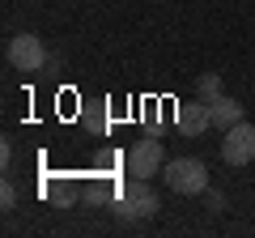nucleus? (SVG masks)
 Returning <instances> with one entry per match:
<instances>
[{
	"label": "nucleus",
	"instance_id": "nucleus-4",
	"mask_svg": "<svg viewBox=\"0 0 255 238\" xmlns=\"http://www.w3.org/2000/svg\"><path fill=\"white\" fill-rule=\"evenodd\" d=\"M9 64L17 68V73H38V68L47 64V47L38 34H13L9 38Z\"/></svg>",
	"mask_w": 255,
	"mask_h": 238
},
{
	"label": "nucleus",
	"instance_id": "nucleus-3",
	"mask_svg": "<svg viewBox=\"0 0 255 238\" xmlns=\"http://www.w3.org/2000/svg\"><path fill=\"white\" fill-rule=\"evenodd\" d=\"M162 166H166L162 140L145 136V140H136V145L128 149V174L132 179H153V174H162Z\"/></svg>",
	"mask_w": 255,
	"mask_h": 238
},
{
	"label": "nucleus",
	"instance_id": "nucleus-5",
	"mask_svg": "<svg viewBox=\"0 0 255 238\" xmlns=\"http://www.w3.org/2000/svg\"><path fill=\"white\" fill-rule=\"evenodd\" d=\"M221 136H226V140H221V157H226V166H247L255 157V128L247 123V119L234 123L230 132H221Z\"/></svg>",
	"mask_w": 255,
	"mask_h": 238
},
{
	"label": "nucleus",
	"instance_id": "nucleus-6",
	"mask_svg": "<svg viewBox=\"0 0 255 238\" xmlns=\"http://www.w3.org/2000/svg\"><path fill=\"white\" fill-rule=\"evenodd\" d=\"M174 123H179V132H183V136H200L204 128H213L209 102H204V98H191V102H179V111H174Z\"/></svg>",
	"mask_w": 255,
	"mask_h": 238
},
{
	"label": "nucleus",
	"instance_id": "nucleus-8",
	"mask_svg": "<svg viewBox=\"0 0 255 238\" xmlns=\"http://www.w3.org/2000/svg\"><path fill=\"white\" fill-rule=\"evenodd\" d=\"M221 94V77L217 73H204L200 81H196V98H204V102H213Z\"/></svg>",
	"mask_w": 255,
	"mask_h": 238
},
{
	"label": "nucleus",
	"instance_id": "nucleus-9",
	"mask_svg": "<svg viewBox=\"0 0 255 238\" xmlns=\"http://www.w3.org/2000/svg\"><path fill=\"white\" fill-rule=\"evenodd\" d=\"M204 200H209V213H221V209H226V196L213 192V187H204Z\"/></svg>",
	"mask_w": 255,
	"mask_h": 238
},
{
	"label": "nucleus",
	"instance_id": "nucleus-1",
	"mask_svg": "<svg viewBox=\"0 0 255 238\" xmlns=\"http://www.w3.org/2000/svg\"><path fill=\"white\" fill-rule=\"evenodd\" d=\"M162 183L179 196H204L209 187V170H204L200 157H174V162L162 166Z\"/></svg>",
	"mask_w": 255,
	"mask_h": 238
},
{
	"label": "nucleus",
	"instance_id": "nucleus-2",
	"mask_svg": "<svg viewBox=\"0 0 255 238\" xmlns=\"http://www.w3.org/2000/svg\"><path fill=\"white\" fill-rule=\"evenodd\" d=\"M115 213L128 221H145L157 213V192L149 187V179H132V183L119 187V200H115Z\"/></svg>",
	"mask_w": 255,
	"mask_h": 238
},
{
	"label": "nucleus",
	"instance_id": "nucleus-10",
	"mask_svg": "<svg viewBox=\"0 0 255 238\" xmlns=\"http://www.w3.org/2000/svg\"><path fill=\"white\" fill-rule=\"evenodd\" d=\"M0 204H4V209H13V204H17V192H13L9 179H4V187H0Z\"/></svg>",
	"mask_w": 255,
	"mask_h": 238
},
{
	"label": "nucleus",
	"instance_id": "nucleus-7",
	"mask_svg": "<svg viewBox=\"0 0 255 238\" xmlns=\"http://www.w3.org/2000/svg\"><path fill=\"white\" fill-rule=\"evenodd\" d=\"M209 115H213V128L217 132H230L234 123H243V102L230 98V94H217V98L209 102Z\"/></svg>",
	"mask_w": 255,
	"mask_h": 238
}]
</instances>
